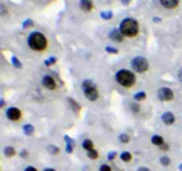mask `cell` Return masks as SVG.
I'll return each mask as SVG.
<instances>
[{
    "label": "cell",
    "mask_w": 182,
    "mask_h": 171,
    "mask_svg": "<svg viewBox=\"0 0 182 171\" xmlns=\"http://www.w3.org/2000/svg\"><path fill=\"white\" fill-rule=\"evenodd\" d=\"M178 77H179V80H181V82H182V70H181V71H179V73H178Z\"/></svg>",
    "instance_id": "obj_33"
},
{
    "label": "cell",
    "mask_w": 182,
    "mask_h": 171,
    "mask_svg": "<svg viewBox=\"0 0 182 171\" xmlns=\"http://www.w3.org/2000/svg\"><path fill=\"white\" fill-rule=\"evenodd\" d=\"M49 151H50L52 155H58V153H59V148H58L56 145H49Z\"/></svg>",
    "instance_id": "obj_20"
},
{
    "label": "cell",
    "mask_w": 182,
    "mask_h": 171,
    "mask_svg": "<svg viewBox=\"0 0 182 171\" xmlns=\"http://www.w3.org/2000/svg\"><path fill=\"white\" fill-rule=\"evenodd\" d=\"M24 171H37V168H34V167H27Z\"/></svg>",
    "instance_id": "obj_32"
},
{
    "label": "cell",
    "mask_w": 182,
    "mask_h": 171,
    "mask_svg": "<svg viewBox=\"0 0 182 171\" xmlns=\"http://www.w3.org/2000/svg\"><path fill=\"white\" fill-rule=\"evenodd\" d=\"M44 171H55V170H53V168H46Z\"/></svg>",
    "instance_id": "obj_36"
},
{
    "label": "cell",
    "mask_w": 182,
    "mask_h": 171,
    "mask_svg": "<svg viewBox=\"0 0 182 171\" xmlns=\"http://www.w3.org/2000/svg\"><path fill=\"white\" fill-rule=\"evenodd\" d=\"M68 103L73 106V109H75V111H79V109H81V106H79V105H78V103H76L73 98H68Z\"/></svg>",
    "instance_id": "obj_18"
},
{
    "label": "cell",
    "mask_w": 182,
    "mask_h": 171,
    "mask_svg": "<svg viewBox=\"0 0 182 171\" xmlns=\"http://www.w3.org/2000/svg\"><path fill=\"white\" fill-rule=\"evenodd\" d=\"M109 38L112 40V41H117V43H122L123 41V34L120 32V30H112L111 34H109Z\"/></svg>",
    "instance_id": "obj_10"
},
{
    "label": "cell",
    "mask_w": 182,
    "mask_h": 171,
    "mask_svg": "<svg viewBox=\"0 0 182 171\" xmlns=\"http://www.w3.org/2000/svg\"><path fill=\"white\" fill-rule=\"evenodd\" d=\"M134 98H135L136 102H141V100H144V98H146V92H136Z\"/></svg>",
    "instance_id": "obj_17"
},
{
    "label": "cell",
    "mask_w": 182,
    "mask_h": 171,
    "mask_svg": "<svg viewBox=\"0 0 182 171\" xmlns=\"http://www.w3.org/2000/svg\"><path fill=\"white\" fill-rule=\"evenodd\" d=\"M106 52H108V53H117L118 50H117V48H112V47H106Z\"/></svg>",
    "instance_id": "obj_28"
},
{
    "label": "cell",
    "mask_w": 182,
    "mask_h": 171,
    "mask_svg": "<svg viewBox=\"0 0 182 171\" xmlns=\"http://www.w3.org/2000/svg\"><path fill=\"white\" fill-rule=\"evenodd\" d=\"M115 79H117V82L120 84L122 86H125V88H131V86L135 85V74L132 73V71H129V70H120V71H117V74H115Z\"/></svg>",
    "instance_id": "obj_3"
},
{
    "label": "cell",
    "mask_w": 182,
    "mask_h": 171,
    "mask_svg": "<svg viewBox=\"0 0 182 171\" xmlns=\"http://www.w3.org/2000/svg\"><path fill=\"white\" fill-rule=\"evenodd\" d=\"M5 155H6L8 158L14 156V155H15V150H14V147H6V150H5Z\"/></svg>",
    "instance_id": "obj_16"
},
{
    "label": "cell",
    "mask_w": 182,
    "mask_h": 171,
    "mask_svg": "<svg viewBox=\"0 0 182 171\" xmlns=\"http://www.w3.org/2000/svg\"><path fill=\"white\" fill-rule=\"evenodd\" d=\"M100 171H112V170H111L109 165H102V167H100Z\"/></svg>",
    "instance_id": "obj_27"
},
{
    "label": "cell",
    "mask_w": 182,
    "mask_h": 171,
    "mask_svg": "<svg viewBox=\"0 0 182 171\" xmlns=\"http://www.w3.org/2000/svg\"><path fill=\"white\" fill-rule=\"evenodd\" d=\"M114 158H115V151H111V153L108 155V159H109V161H114Z\"/></svg>",
    "instance_id": "obj_29"
},
{
    "label": "cell",
    "mask_w": 182,
    "mask_h": 171,
    "mask_svg": "<svg viewBox=\"0 0 182 171\" xmlns=\"http://www.w3.org/2000/svg\"><path fill=\"white\" fill-rule=\"evenodd\" d=\"M173 97H175V94H173V91L170 88H161V89H158V98L159 100L170 102V100H173Z\"/></svg>",
    "instance_id": "obj_6"
},
{
    "label": "cell",
    "mask_w": 182,
    "mask_h": 171,
    "mask_svg": "<svg viewBox=\"0 0 182 171\" xmlns=\"http://www.w3.org/2000/svg\"><path fill=\"white\" fill-rule=\"evenodd\" d=\"M6 117L11 120V121H18L21 118V111L18 108H9L6 111Z\"/></svg>",
    "instance_id": "obj_7"
},
{
    "label": "cell",
    "mask_w": 182,
    "mask_h": 171,
    "mask_svg": "<svg viewBox=\"0 0 182 171\" xmlns=\"http://www.w3.org/2000/svg\"><path fill=\"white\" fill-rule=\"evenodd\" d=\"M152 144H155V145H162V144H166L164 142V139H162V136H159V135H155V136H152Z\"/></svg>",
    "instance_id": "obj_13"
},
{
    "label": "cell",
    "mask_w": 182,
    "mask_h": 171,
    "mask_svg": "<svg viewBox=\"0 0 182 171\" xmlns=\"http://www.w3.org/2000/svg\"><path fill=\"white\" fill-rule=\"evenodd\" d=\"M88 158H90V159H97V158H99V153H97L96 150H90V151H88Z\"/></svg>",
    "instance_id": "obj_21"
},
{
    "label": "cell",
    "mask_w": 182,
    "mask_h": 171,
    "mask_svg": "<svg viewBox=\"0 0 182 171\" xmlns=\"http://www.w3.org/2000/svg\"><path fill=\"white\" fill-rule=\"evenodd\" d=\"M43 86H46L47 89H55L56 88V82L52 76H44L43 77Z\"/></svg>",
    "instance_id": "obj_8"
},
{
    "label": "cell",
    "mask_w": 182,
    "mask_h": 171,
    "mask_svg": "<svg viewBox=\"0 0 182 171\" xmlns=\"http://www.w3.org/2000/svg\"><path fill=\"white\" fill-rule=\"evenodd\" d=\"M122 161H123V162H131V161H132V155L128 153V151L122 153Z\"/></svg>",
    "instance_id": "obj_15"
},
{
    "label": "cell",
    "mask_w": 182,
    "mask_h": 171,
    "mask_svg": "<svg viewBox=\"0 0 182 171\" xmlns=\"http://www.w3.org/2000/svg\"><path fill=\"white\" fill-rule=\"evenodd\" d=\"M138 30H140V26H138L136 20H134V18H126L120 24V32L123 34V37H128V38L136 37Z\"/></svg>",
    "instance_id": "obj_1"
},
{
    "label": "cell",
    "mask_w": 182,
    "mask_h": 171,
    "mask_svg": "<svg viewBox=\"0 0 182 171\" xmlns=\"http://www.w3.org/2000/svg\"><path fill=\"white\" fill-rule=\"evenodd\" d=\"M162 121H164L167 126H172V124L175 123V115H173L172 112H166V114H162Z\"/></svg>",
    "instance_id": "obj_11"
},
{
    "label": "cell",
    "mask_w": 182,
    "mask_h": 171,
    "mask_svg": "<svg viewBox=\"0 0 182 171\" xmlns=\"http://www.w3.org/2000/svg\"><path fill=\"white\" fill-rule=\"evenodd\" d=\"M120 141L126 144V142H129V141H131V138H129V135H126V133H122V135H120Z\"/></svg>",
    "instance_id": "obj_19"
},
{
    "label": "cell",
    "mask_w": 182,
    "mask_h": 171,
    "mask_svg": "<svg viewBox=\"0 0 182 171\" xmlns=\"http://www.w3.org/2000/svg\"><path fill=\"white\" fill-rule=\"evenodd\" d=\"M81 8L84 11H91L93 9V2L91 0H81Z\"/></svg>",
    "instance_id": "obj_12"
},
{
    "label": "cell",
    "mask_w": 182,
    "mask_h": 171,
    "mask_svg": "<svg viewBox=\"0 0 182 171\" xmlns=\"http://www.w3.org/2000/svg\"><path fill=\"white\" fill-rule=\"evenodd\" d=\"M82 147L87 150V151H90V150H94V144H93V141L91 139H85L84 142H82Z\"/></svg>",
    "instance_id": "obj_14"
},
{
    "label": "cell",
    "mask_w": 182,
    "mask_h": 171,
    "mask_svg": "<svg viewBox=\"0 0 182 171\" xmlns=\"http://www.w3.org/2000/svg\"><path fill=\"white\" fill-rule=\"evenodd\" d=\"M21 156L23 158H27V151H21Z\"/></svg>",
    "instance_id": "obj_34"
},
{
    "label": "cell",
    "mask_w": 182,
    "mask_h": 171,
    "mask_svg": "<svg viewBox=\"0 0 182 171\" xmlns=\"http://www.w3.org/2000/svg\"><path fill=\"white\" fill-rule=\"evenodd\" d=\"M27 44H29V47H31L32 50H35V52H43L46 47H47V40H46V37L43 34L34 32V34L29 35Z\"/></svg>",
    "instance_id": "obj_2"
},
{
    "label": "cell",
    "mask_w": 182,
    "mask_h": 171,
    "mask_svg": "<svg viewBox=\"0 0 182 171\" xmlns=\"http://www.w3.org/2000/svg\"><path fill=\"white\" fill-rule=\"evenodd\" d=\"M159 148H162V150H169V145H167V144H162Z\"/></svg>",
    "instance_id": "obj_31"
},
{
    "label": "cell",
    "mask_w": 182,
    "mask_h": 171,
    "mask_svg": "<svg viewBox=\"0 0 182 171\" xmlns=\"http://www.w3.org/2000/svg\"><path fill=\"white\" fill-rule=\"evenodd\" d=\"M138 171H149V168H140Z\"/></svg>",
    "instance_id": "obj_35"
},
{
    "label": "cell",
    "mask_w": 182,
    "mask_h": 171,
    "mask_svg": "<svg viewBox=\"0 0 182 171\" xmlns=\"http://www.w3.org/2000/svg\"><path fill=\"white\" fill-rule=\"evenodd\" d=\"M129 2H131V0H123V3H125V5H126V3H129Z\"/></svg>",
    "instance_id": "obj_37"
},
{
    "label": "cell",
    "mask_w": 182,
    "mask_h": 171,
    "mask_svg": "<svg viewBox=\"0 0 182 171\" xmlns=\"http://www.w3.org/2000/svg\"><path fill=\"white\" fill-rule=\"evenodd\" d=\"M29 26H32V21H29V20L24 21V27H29Z\"/></svg>",
    "instance_id": "obj_30"
},
{
    "label": "cell",
    "mask_w": 182,
    "mask_h": 171,
    "mask_svg": "<svg viewBox=\"0 0 182 171\" xmlns=\"http://www.w3.org/2000/svg\"><path fill=\"white\" fill-rule=\"evenodd\" d=\"M132 68L135 70L136 73H144V71H147V68H149V62H147L146 58L136 56V58L132 59Z\"/></svg>",
    "instance_id": "obj_5"
},
{
    "label": "cell",
    "mask_w": 182,
    "mask_h": 171,
    "mask_svg": "<svg viewBox=\"0 0 182 171\" xmlns=\"http://www.w3.org/2000/svg\"><path fill=\"white\" fill-rule=\"evenodd\" d=\"M179 168H181V170H182V165H181V167H179Z\"/></svg>",
    "instance_id": "obj_38"
},
{
    "label": "cell",
    "mask_w": 182,
    "mask_h": 171,
    "mask_svg": "<svg viewBox=\"0 0 182 171\" xmlns=\"http://www.w3.org/2000/svg\"><path fill=\"white\" fill-rule=\"evenodd\" d=\"M12 64H14V67H18V68L21 67V64H20V61H18V59H17L15 56L12 58Z\"/></svg>",
    "instance_id": "obj_25"
},
{
    "label": "cell",
    "mask_w": 182,
    "mask_h": 171,
    "mask_svg": "<svg viewBox=\"0 0 182 171\" xmlns=\"http://www.w3.org/2000/svg\"><path fill=\"white\" fill-rule=\"evenodd\" d=\"M56 62V58H49L47 61H46V65H53Z\"/></svg>",
    "instance_id": "obj_26"
},
{
    "label": "cell",
    "mask_w": 182,
    "mask_h": 171,
    "mask_svg": "<svg viewBox=\"0 0 182 171\" xmlns=\"http://www.w3.org/2000/svg\"><path fill=\"white\" fill-rule=\"evenodd\" d=\"M82 89H84L85 97L91 102H96L99 98V91H97V88L94 86V84L91 80H84L82 82Z\"/></svg>",
    "instance_id": "obj_4"
},
{
    "label": "cell",
    "mask_w": 182,
    "mask_h": 171,
    "mask_svg": "<svg viewBox=\"0 0 182 171\" xmlns=\"http://www.w3.org/2000/svg\"><path fill=\"white\" fill-rule=\"evenodd\" d=\"M24 133H26V135H32V133H34V127L29 126V124L24 126Z\"/></svg>",
    "instance_id": "obj_23"
},
{
    "label": "cell",
    "mask_w": 182,
    "mask_h": 171,
    "mask_svg": "<svg viewBox=\"0 0 182 171\" xmlns=\"http://www.w3.org/2000/svg\"><path fill=\"white\" fill-rule=\"evenodd\" d=\"M159 162H161V165H166V167H167V165H170V159H169L167 156H162Z\"/></svg>",
    "instance_id": "obj_22"
},
{
    "label": "cell",
    "mask_w": 182,
    "mask_h": 171,
    "mask_svg": "<svg viewBox=\"0 0 182 171\" xmlns=\"http://www.w3.org/2000/svg\"><path fill=\"white\" fill-rule=\"evenodd\" d=\"M161 2V5L164 6V8H167V9H173V8H176L178 5H179V0H159Z\"/></svg>",
    "instance_id": "obj_9"
},
{
    "label": "cell",
    "mask_w": 182,
    "mask_h": 171,
    "mask_svg": "<svg viewBox=\"0 0 182 171\" xmlns=\"http://www.w3.org/2000/svg\"><path fill=\"white\" fill-rule=\"evenodd\" d=\"M112 17V14L109 12V11H105V12H102V18H106V20H109Z\"/></svg>",
    "instance_id": "obj_24"
}]
</instances>
